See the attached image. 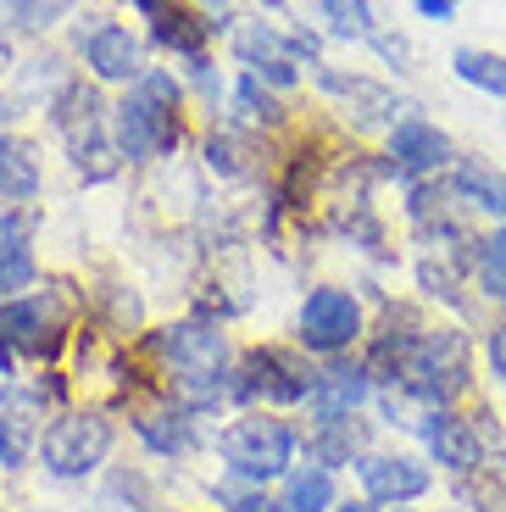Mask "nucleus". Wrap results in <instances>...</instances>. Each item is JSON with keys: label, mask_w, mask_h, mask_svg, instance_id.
<instances>
[{"label": "nucleus", "mask_w": 506, "mask_h": 512, "mask_svg": "<svg viewBox=\"0 0 506 512\" xmlns=\"http://www.w3.org/2000/svg\"><path fill=\"white\" fill-rule=\"evenodd\" d=\"M234 45H240V56L267 78V84H279V90H290V84H295V45H284L273 28L251 23V28H240V34H234Z\"/></svg>", "instance_id": "15"}, {"label": "nucleus", "mask_w": 506, "mask_h": 512, "mask_svg": "<svg viewBox=\"0 0 506 512\" xmlns=\"http://www.w3.org/2000/svg\"><path fill=\"white\" fill-rule=\"evenodd\" d=\"M156 351L184 373V384L195 390V401L217 396V373L228 362V334L212 329V323H178V329H162L156 334Z\"/></svg>", "instance_id": "5"}, {"label": "nucleus", "mask_w": 506, "mask_h": 512, "mask_svg": "<svg viewBox=\"0 0 506 512\" xmlns=\"http://www.w3.org/2000/svg\"><path fill=\"white\" fill-rule=\"evenodd\" d=\"M356 451H362V423H356L351 412H345V418H323V435L312 440V457L323 462V468H340Z\"/></svg>", "instance_id": "21"}, {"label": "nucleus", "mask_w": 506, "mask_h": 512, "mask_svg": "<svg viewBox=\"0 0 506 512\" xmlns=\"http://www.w3.org/2000/svg\"><path fill=\"white\" fill-rule=\"evenodd\" d=\"M312 401H317L323 418H345V412H356L367 401V368H356V362H334L329 373H317Z\"/></svg>", "instance_id": "17"}, {"label": "nucleus", "mask_w": 506, "mask_h": 512, "mask_svg": "<svg viewBox=\"0 0 506 512\" xmlns=\"http://www.w3.org/2000/svg\"><path fill=\"white\" fill-rule=\"evenodd\" d=\"M56 128L67 134V145H73V162L84 167L89 156H106V134H101V95L84 90V84H73V90L56 101Z\"/></svg>", "instance_id": "12"}, {"label": "nucleus", "mask_w": 506, "mask_h": 512, "mask_svg": "<svg viewBox=\"0 0 506 512\" xmlns=\"http://www.w3.org/2000/svg\"><path fill=\"white\" fill-rule=\"evenodd\" d=\"M362 334V307L351 290H312L301 307V346L306 351H345Z\"/></svg>", "instance_id": "7"}, {"label": "nucleus", "mask_w": 506, "mask_h": 512, "mask_svg": "<svg viewBox=\"0 0 506 512\" xmlns=\"http://www.w3.org/2000/svg\"><path fill=\"white\" fill-rule=\"evenodd\" d=\"M67 6H73V0H12V17L23 28H51Z\"/></svg>", "instance_id": "25"}, {"label": "nucleus", "mask_w": 506, "mask_h": 512, "mask_svg": "<svg viewBox=\"0 0 506 512\" xmlns=\"http://www.w3.org/2000/svg\"><path fill=\"white\" fill-rule=\"evenodd\" d=\"M329 501H334L329 468H295V474H284V496L273 501V512H329Z\"/></svg>", "instance_id": "19"}, {"label": "nucleus", "mask_w": 506, "mask_h": 512, "mask_svg": "<svg viewBox=\"0 0 506 512\" xmlns=\"http://www.w3.org/2000/svg\"><path fill=\"white\" fill-rule=\"evenodd\" d=\"M418 435H423V446H429V457L440 462V468H451V474H473L479 457H484L479 429L462 423L456 412H445V407H434L429 418H418Z\"/></svg>", "instance_id": "8"}, {"label": "nucleus", "mask_w": 506, "mask_h": 512, "mask_svg": "<svg viewBox=\"0 0 506 512\" xmlns=\"http://www.w3.org/2000/svg\"><path fill=\"white\" fill-rule=\"evenodd\" d=\"M395 379H401L406 396L429 401V407H445L468 390V340L456 329H429L401 340L395 351Z\"/></svg>", "instance_id": "1"}, {"label": "nucleus", "mask_w": 506, "mask_h": 512, "mask_svg": "<svg viewBox=\"0 0 506 512\" xmlns=\"http://www.w3.org/2000/svg\"><path fill=\"white\" fill-rule=\"evenodd\" d=\"M356 479L373 501H418L429 490V468L418 457H362Z\"/></svg>", "instance_id": "13"}, {"label": "nucleus", "mask_w": 506, "mask_h": 512, "mask_svg": "<svg viewBox=\"0 0 506 512\" xmlns=\"http://www.w3.org/2000/svg\"><path fill=\"white\" fill-rule=\"evenodd\" d=\"M240 106H245L251 117H262V123H279V106L256 90V78H240Z\"/></svg>", "instance_id": "26"}, {"label": "nucleus", "mask_w": 506, "mask_h": 512, "mask_svg": "<svg viewBox=\"0 0 506 512\" xmlns=\"http://www.w3.org/2000/svg\"><path fill=\"white\" fill-rule=\"evenodd\" d=\"M178 145V117H173V95L140 90L117 106V151L128 162H156Z\"/></svg>", "instance_id": "4"}, {"label": "nucleus", "mask_w": 506, "mask_h": 512, "mask_svg": "<svg viewBox=\"0 0 506 512\" xmlns=\"http://www.w3.org/2000/svg\"><path fill=\"white\" fill-rule=\"evenodd\" d=\"M134 6H140V12H151V17L162 12V0H134Z\"/></svg>", "instance_id": "32"}, {"label": "nucleus", "mask_w": 506, "mask_h": 512, "mask_svg": "<svg viewBox=\"0 0 506 512\" xmlns=\"http://www.w3.org/2000/svg\"><path fill=\"white\" fill-rule=\"evenodd\" d=\"M245 373L251 379L240 384V396H267V401H306L317 390V379L301 368L295 357H284V351H251V362H245Z\"/></svg>", "instance_id": "11"}, {"label": "nucleus", "mask_w": 506, "mask_h": 512, "mask_svg": "<svg viewBox=\"0 0 506 512\" xmlns=\"http://www.w3.org/2000/svg\"><path fill=\"white\" fill-rule=\"evenodd\" d=\"M39 190V151L17 134H0V201H28Z\"/></svg>", "instance_id": "18"}, {"label": "nucleus", "mask_w": 506, "mask_h": 512, "mask_svg": "<svg viewBox=\"0 0 506 512\" xmlns=\"http://www.w3.org/2000/svg\"><path fill=\"white\" fill-rule=\"evenodd\" d=\"M67 329V307L56 295H17L0 307V346L6 351H28V357H51L62 346Z\"/></svg>", "instance_id": "6"}, {"label": "nucleus", "mask_w": 506, "mask_h": 512, "mask_svg": "<svg viewBox=\"0 0 506 512\" xmlns=\"http://www.w3.org/2000/svg\"><path fill=\"white\" fill-rule=\"evenodd\" d=\"M451 195L506 223V173L501 167L479 162V156H462V162L451 167Z\"/></svg>", "instance_id": "14"}, {"label": "nucleus", "mask_w": 506, "mask_h": 512, "mask_svg": "<svg viewBox=\"0 0 506 512\" xmlns=\"http://www.w3.org/2000/svg\"><path fill=\"white\" fill-rule=\"evenodd\" d=\"M206 28H212V23H201L195 12H178V6H173V12H167V6L156 12V39H162L167 51L190 56V62H201V39H206Z\"/></svg>", "instance_id": "22"}, {"label": "nucleus", "mask_w": 506, "mask_h": 512, "mask_svg": "<svg viewBox=\"0 0 506 512\" xmlns=\"http://www.w3.org/2000/svg\"><path fill=\"white\" fill-rule=\"evenodd\" d=\"M23 462V451H17V440H12V423L0 418V468H17Z\"/></svg>", "instance_id": "29"}, {"label": "nucleus", "mask_w": 506, "mask_h": 512, "mask_svg": "<svg viewBox=\"0 0 506 512\" xmlns=\"http://www.w3.org/2000/svg\"><path fill=\"white\" fill-rule=\"evenodd\" d=\"M317 12H323V23H329L340 39H373V34H379L367 0H317Z\"/></svg>", "instance_id": "23"}, {"label": "nucleus", "mask_w": 506, "mask_h": 512, "mask_svg": "<svg viewBox=\"0 0 506 512\" xmlns=\"http://www.w3.org/2000/svg\"><path fill=\"white\" fill-rule=\"evenodd\" d=\"M412 6H418V12L429 17V23H451V17H456V6H462V0H412Z\"/></svg>", "instance_id": "28"}, {"label": "nucleus", "mask_w": 506, "mask_h": 512, "mask_svg": "<svg viewBox=\"0 0 506 512\" xmlns=\"http://www.w3.org/2000/svg\"><path fill=\"white\" fill-rule=\"evenodd\" d=\"M34 234L23 212H0V295H17L34 284Z\"/></svg>", "instance_id": "16"}, {"label": "nucleus", "mask_w": 506, "mask_h": 512, "mask_svg": "<svg viewBox=\"0 0 506 512\" xmlns=\"http://www.w3.org/2000/svg\"><path fill=\"white\" fill-rule=\"evenodd\" d=\"M106 451H112V429H106V418H95V412H73V418L51 423L45 440H39V457H45V468H51L56 479L95 474L106 462Z\"/></svg>", "instance_id": "3"}, {"label": "nucleus", "mask_w": 506, "mask_h": 512, "mask_svg": "<svg viewBox=\"0 0 506 512\" xmlns=\"http://www.w3.org/2000/svg\"><path fill=\"white\" fill-rule=\"evenodd\" d=\"M206 162H212L217 173H245L240 145H234V140H217V134H212V145H206Z\"/></svg>", "instance_id": "27"}, {"label": "nucleus", "mask_w": 506, "mask_h": 512, "mask_svg": "<svg viewBox=\"0 0 506 512\" xmlns=\"http://www.w3.org/2000/svg\"><path fill=\"white\" fill-rule=\"evenodd\" d=\"M217 451H223V462L240 479H279V474H290L295 429L284 418H262L256 412V418L228 423L223 435H217Z\"/></svg>", "instance_id": "2"}, {"label": "nucleus", "mask_w": 506, "mask_h": 512, "mask_svg": "<svg viewBox=\"0 0 506 512\" xmlns=\"http://www.w3.org/2000/svg\"><path fill=\"white\" fill-rule=\"evenodd\" d=\"M451 162V140H445L434 123H423V117H406V123H395L390 134V167L401 173V179H423V173H434V167Z\"/></svg>", "instance_id": "10"}, {"label": "nucleus", "mask_w": 506, "mask_h": 512, "mask_svg": "<svg viewBox=\"0 0 506 512\" xmlns=\"http://www.w3.org/2000/svg\"><path fill=\"white\" fill-rule=\"evenodd\" d=\"M451 67H456V78H462V84H473V90L506 101V56L479 51V45H462V51L451 56Z\"/></svg>", "instance_id": "20"}, {"label": "nucleus", "mask_w": 506, "mask_h": 512, "mask_svg": "<svg viewBox=\"0 0 506 512\" xmlns=\"http://www.w3.org/2000/svg\"><path fill=\"white\" fill-rule=\"evenodd\" d=\"M490 368H495V379L506 384V323L490 334Z\"/></svg>", "instance_id": "30"}, {"label": "nucleus", "mask_w": 506, "mask_h": 512, "mask_svg": "<svg viewBox=\"0 0 506 512\" xmlns=\"http://www.w3.org/2000/svg\"><path fill=\"white\" fill-rule=\"evenodd\" d=\"M84 39V62L95 78H106V84H134V78H145V62H140V39L128 34V28L117 23H95Z\"/></svg>", "instance_id": "9"}, {"label": "nucleus", "mask_w": 506, "mask_h": 512, "mask_svg": "<svg viewBox=\"0 0 506 512\" xmlns=\"http://www.w3.org/2000/svg\"><path fill=\"white\" fill-rule=\"evenodd\" d=\"M340 512H373V501H345Z\"/></svg>", "instance_id": "31"}, {"label": "nucleus", "mask_w": 506, "mask_h": 512, "mask_svg": "<svg viewBox=\"0 0 506 512\" xmlns=\"http://www.w3.org/2000/svg\"><path fill=\"white\" fill-rule=\"evenodd\" d=\"M479 290L490 301H506V223L479 245Z\"/></svg>", "instance_id": "24"}]
</instances>
